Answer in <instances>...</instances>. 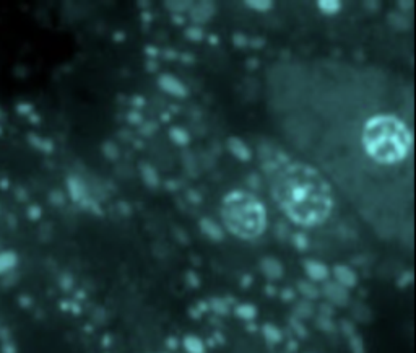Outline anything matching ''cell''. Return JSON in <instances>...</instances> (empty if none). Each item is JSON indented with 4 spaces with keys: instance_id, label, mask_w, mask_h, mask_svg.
I'll list each match as a JSON object with an SVG mask.
<instances>
[{
    "instance_id": "obj_1",
    "label": "cell",
    "mask_w": 416,
    "mask_h": 353,
    "mask_svg": "<svg viewBox=\"0 0 416 353\" xmlns=\"http://www.w3.org/2000/svg\"><path fill=\"white\" fill-rule=\"evenodd\" d=\"M273 197L295 223L311 226L324 222L332 210V191L327 181L307 164H291L273 186Z\"/></svg>"
},
{
    "instance_id": "obj_2",
    "label": "cell",
    "mask_w": 416,
    "mask_h": 353,
    "mask_svg": "<svg viewBox=\"0 0 416 353\" xmlns=\"http://www.w3.org/2000/svg\"><path fill=\"white\" fill-rule=\"evenodd\" d=\"M362 147L374 161L395 164L408 155L411 135L400 119L380 114L366 122L362 130Z\"/></svg>"
},
{
    "instance_id": "obj_3",
    "label": "cell",
    "mask_w": 416,
    "mask_h": 353,
    "mask_svg": "<svg viewBox=\"0 0 416 353\" xmlns=\"http://www.w3.org/2000/svg\"><path fill=\"white\" fill-rule=\"evenodd\" d=\"M221 214L226 228L242 240L260 236L267 226V211L262 202L242 191L231 192L225 197Z\"/></svg>"
},
{
    "instance_id": "obj_4",
    "label": "cell",
    "mask_w": 416,
    "mask_h": 353,
    "mask_svg": "<svg viewBox=\"0 0 416 353\" xmlns=\"http://www.w3.org/2000/svg\"><path fill=\"white\" fill-rule=\"evenodd\" d=\"M321 293H324V296L329 299V303L333 304V306H348L350 303V293H348V290L341 287L340 284H337V281H332V280H325L324 281V287H322V291Z\"/></svg>"
},
{
    "instance_id": "obj_5",
    "label": "cell",
    "mask_w": 416,
    "mask_h": 353,
    "mask_svg": "<svg viewBox=\"0 0 416 353\" xmlns=\"http://www.w3.org/2000/svg\"><path fill=\"white\" fill-rule=\"evenodd\" d=\"M158 86L167 95L178 96V98H184L187 96V86H185L179 78H176L171 74H163L158 78Z\"/></svg>"
},
{
    "instance_id": "obj_6",
    "label": "cell",
    "mask_w": 416,
    "mask_h": 353,
    "mask_svg": "<svg viewBox=\"0 0 416 353\" xmlns=\"http://www.w3.org/2000/svg\"><path fill=\"white\" fill-rule=\"evenodd\" d=\"M333 277H335V281L340 284L341 287L345 288H355L358 285V275L356 272L353 270L351 267L348 266H343V264H337V266L333 267L332 270Z\"/></svg>"
},
{
    "instance_id": "obj_7",
    "label": "cell",
    "mask_w": 416,
    "mask_h": 353,
    "mask_svg": "<svg viewBox=\"0 0 416 353\" xmlns=\"http://www.w3.org/2000/svg\"><path fill=\"white\" fill-rule=\"evenodd\" d=\"M215 4L213 2H199L190 7L189 10V15H190V20L193 21V25H200V23H205L208 21L211 16L215 15Z\"/></svg>"
},
{
    "instance_id": "obj_8",
    "label": "cell",
    "mask_w": 416,
    "mask_h": 353,
    "mask_svg": "<svg viewBox=\"0 0 416 353\" xmlns=\"http://www.w3.org/2000/svg\"><path fill=\"white\" fill-rule=\"evenodd\" d=\"M304 272L307 278L311 281H325L330 275V270L329 267L325 266L324 262L321 261H314V259H307L304 261Z\"/></svg>"
},
{
    "instance_id": "obj_9",
    "label": "cell",
    "mask_w": 416,
    "mask_h": 353,
    "mask_svg": "<svg viewBox=\"0 0 416 353\" xmlns=\"http://www.w3.org/2000/svg\"><path fill=\"white\" fill-rule=\"evenodd\" d=\"M260 270L268 280H278L283 277V264L272 255H267L260 261Z\"/></svg>"
},
{
    "instance_id": "obj_10",
    "label": "cell",
    "mask_w": 416,
    "mask_h": 353,
    "mask_svg": "<svg viewBox=\"0 0 416 353\" xmlns=\"http://www.w3.org/2000/svg\"><path fill=\"white\" fill-rule=\"evenodd\" d=\"M228 150L233 156H236L241 161H249L252 158V152L249 145H246L239 137H229L228 138Z\"/></svg>"
},
{
    "instance_id": "obj_11",
    "label": "cell",
    "mask_w": 416,
    "mask_h": 353,
    "mask_svg": "<svg viewBox=\"0 0 416 353\" xmlns=\"http://www.w3.org/2000/svg\"><path fill=\"white\" fill-rule=\"evenodd\" d=\"M200 231L205 234L207 238H210L211 241H221L225 238V231H223V228H221L215 220H211L208 217L205 218H202L200 220Z\"/></svg>"
},
{
    "instance_id": "obj_12",
    "label": "cell",
    "mask_w": 416,
    "mask_h": 353,
    "mask_svg": "<svg viewBox=\"0 0 416 353\" xmlns=\"http://www.w3.org/2000/svg\"><path fill=\"white\" fill-rule=\"evenodd\" d=\"M67 189L74 202H83L86 199V186L78 176H68Z\"/></svg>"
},
{
    "instance_id": "obj_13",
    "label": "cell",
    "mask_w": 416,
    "mask_h": 353,
    "mask_svg": "<svg viewBox=\"0 0 416 353\" xmlns=\"http://www.w3.org/2000/svg\"><path fill=\"white\" fill-rule=\"evenodd\" d=\"M140 174H141V181H143L148 187H158L159 186L158 171L150 163H140Z\"/></svg>"
},
{
    "instance_id": "obj_14",
    "label": "cell",
    "mask_w": 416,
    "mask_h": 353,
    "mask_svg": "<svg viewBox=\"0 0 416 353\" xmlns=\"http://www.w3.org/2000/svg\"><path fill=\"white\" fill-rule=\"evenodd\" d=\"M298 290H299V293L303 295V298L307 299V301H314V299H317L319 296H321V290H319V287L311 280H299L298 281Z\"/></svg>"
},
{
    "instance_id": "obj_15",
    "label": "cell",
    "mask_w": 416,
    "mask_h": 353,
    "mask_svg": "<svg viewBox=\"0 0 416 353\" xmlns=\"http://www.w3.org/2000/svg\"><path fill=\"white\" fill-rule=\"evenodd\" d=\"M314 316V306L312 301H307V299H301L293 308V317L303 321V319H311Z\"/></svg>"
},
{
    "instance_id": "obj_16",
    "label": "cell",
    "mask_w": 416,
    "mask_h": 353,
    "mask_svg": "<svg viewBox=\"0 0 416 353\" xmlns=\"http://www.w3.org/2000/svg\"><path fill=\"white\" fill-rule=\"evenodd\" d=\"M182 347L187 353H205V343L202 342L200 337L193 334L185 335L182 339Z\"/></svg>"
},
{
    "instance_id": "obj_17",
    "label": "cell",
    "mask_w": 416,
    "mask_h": 353,
    "mask_svg": "<svg viewBox=\"0 0 416 353\" xmlns=\"http://www.w3.org/2000/svg\"><path fill=\"white\" fill-rule=\"evenodd\" d=\"M351 314L353 317L358 321V322H371V319H373V311H371V308L366 306V304H362V303H355L351 308Z\"/></svg>"
},
{
    "instance_id": "obj_18",
    "label": "cell",
    "mask_w": 416,
    "mask_h": 353,
    "mask_svg": "<svg viewBox=\"0 0 416 353\" xmlns=\"http://www.w3.org/2000/svg\"><path fill=\"white\" fill-rule=\"evenodd\" d=\"M234 313H236V316L239 317V319L251 322L252 319H255V316H257V308H255L254 304H251V303H242V304L236 306Z\"/></svg>"
},
{
    "instance_id": "obj_19",
    "label": "cell",
    "mask_w": 416,
    "mask_h": 353,
    "mask_svg": "<svg viewBox=\"0 0 416 353\" xmlns=\"http://www.w3.org/2000/svg\"><path fill=\"white\" fill-rule=\"evenodd\" d=\"M262 334H263L265 340L270 342V343H280L281 339H283L281 331L277 327V325H273V324H270V322H267V324H263V325H262Z\"/></svg>"
},
{
    "instance_id": "obj_20",
    "label": "cell",
    "mask_w": 416,
    "mask_h": 353,
    "mask_svg": "<svg viewBox=\"0 0 416 353\" xmlns=\"http://www.w3.org/2000/svg\"><path fill=\"white\" fill-rule=\"evenodd\" d=\"M169 138L176 145H181V147H185L190 142V137L187 134V130L182 129V127H178V126H174V127L169 129Z\"/></svg>"
},
{
    "instance_id": "obj_21",
    "label": "cell",
    "mask_w": 416,
    "mask_h": 353,
    "mask_svg": "<svg viewBox=\"0 0 416 353\" xmlns=\"http://www.w3.org/2000/svg\"><path fill=\"white\" fill-rule=\"evenodd\" d=\"M317 7L324 15H337L341 10V2L340 0H319Z\"/></svg>"
},
{
    "instance_id": "obj_22",
    "label": "cell",
    "mask_w": 416,
    "mask_h": 353,
    "mask_svg": "<svg viewBox=\"0 0 416 353\" xmlns=\"http://www.w3.org/2000/svg\"><path fill=\"white\" fill-rule=\"evenodd\" d=\"M164 7L167 10H171L174 15H182L184 12H189L192 2H187V0H169V2H164Z\"/></svg>"
},
{
    "instance_id": "obj_23",
    "label": "cell",
    "mask_w": 416,
    "mask_h": 353,
    "mask_svg": "<svg viewBox=\"0 0 416 353\" xmlns=\"http://www.w3.org/2000/svg\"><path fill=\"white\" fill-rule=\"evenodd\" d=\"M387 20H388V25L394 26L397 31H405V30H408V26H410L408 20H406L402 13H397V12L395 13H388Z\"/></svg>"
},
{
    "instance_id": "obj_24",
    "label": "cell",
    "mask_w": 416,
    "mask_h": 353,
    "mask_svg": "<svg viewBox=\"0 0 416 353\" xmlns=\"http://www.w3.org/2000/svg\"><path fill=\"white\" fill-rule=\"evenodd\" d=\"M246 5L249 7V8H252V10H255V12L265 13V12L272 10L273 2H270V0H247Z\"/></svg>"
},
{
    "instance_id": "obj_25",
    "label": "cell",
    "mask_w": 416,
    "mask_h": 353,
    "mask_svg": "<svg viewBox=\"0 0 416 353\" xmlns=\"http://www.w3.org/2000/svg\"><path fill=\"white\" fill-rule=\"evenodd\" d=\"M210 308H211V310H213L216 314H219V316H226V314L229 313V306H228V303L225 301V299H221V298H211Z\"/></svg>"
},
{
    "instance_id": "obj_26",
    "label": "cell",
    "mask_w": 416,
    "mask_h": 353,
    "mask_svg": "<svg viewBox=\"0 0 416 353\" xmlns=\"http://www.w3.org/2000/svg\"><path fill=\"white\" fill-rule=\"evenodd\" d=\"M16 264V255L13 252H2L0 254V272L8 270Z\"/></svg>"
},
{
    "instance_id": "obj_27",
    "label": "cell",
    "mask_w": 416,
    "mask_h": 353,
    "mask_svg": "<svg viewBox=\"0 0 416 353\" xmlns=\"http://www.w3.org/2000/svg\"><path fill=\"white\" fill-rule=\"evenodd\" d=\"M348 340H350V351L351 353H366L364 342H362V339L359 337L358 334L351 335Z\"/></svg>"
},
{
    "instance_id": "obj_28",
    "label": "cell",
    "mask_w": 416,
    "mask_h": 353,
    "mask_svg": "<svg viewBox=\"0 0 416 353\" xmlns=\"http://www.w3.org/2000/svg\"><path fill=\"white\" fill-rule=\"evenodd\" d=\"M315 324H317V327L321 329V331H324V332H335V324H333V321H332V317H324V316H319L317 317V321H315Z\"/></svg>"
},
{
    "instance_id": "obj_29",
    "label": "cell",
    "mask_w": 416,
    "mask_h": 353,
    "mask_svg": "<svg viewBox=\"0 0 416 353\" xmlns=\"http://www.w3.org/2000/svg\"><path fill=\"white\" fill-rule=\"evenodd\" d=\"M185 38H187L189 41H193V42H199L203 39V30L200 28V26H189L187 30H185Z\"/></svg>"
},
{
    "instance_id": "obj_30",
    "label": "cell",
    "mask_w": 416,
    "mask_h": 353,
    "mask_svg": "<svg viewBox=\"0 0 416 353\" xmlns=\"http://www.w3.org/2000/svg\"><path fill=\"white\" fill-rule=\"evenodd\" d=\"M103 153H104V156H108L109 160H117L119 148L114 142H106V144H103Z\"/></svg>"
},
{
    "instance_id": "obj_31",
    "label": "cell",
    "mask_w": 416,
    "mask_h": 353,
    "mask_svg": "<svg viewBox=\"0 0 416 353\" xmlns=\"http://www.w3.org/2000/svg\"><path fill=\"white\" fill-rule=\"evenodd\" d=\"M293 243H295V248L299 249V251H306L309 249V240L304 233H295L293 234Z\"/></svg>"
},
{
    "instance_id": "obj_32",
    "label": "cell",
    "mask_w": 416,
    "mask_h": 353,
    "mask_svg": "<svg viewBox=\"0 0 416 353\" xmlns=\"http://www.w3.org/2000/svg\"><path fill=\"white\" fill-rule=\"evenodd\" d=\"M291 327H293V331L299 335V337H306L307 335V331H306V327H304V324H303V321H299V319H296V317H291Z\"/></svg>"
},
{
    "instance_id": "obj_33",
    "label": "cell",
    "mask_w": 416,
    "mask_h": 353,
    "mask_svg": "<svg viewBox=\"0 0 416 353\" xmlns=\"http://www.w3.org/2000/svg\"><path fill=\"white\" fill-rule=\"evenodd\" d=\"M233 42H234L236 48L242 49V48L247 46V44H249V39H247V36L244 33H234L233 34Z\"/></svg>"
},
{
    "instance_id": "obj_34",
    "label": "cell",
    "mask_w": 416,
    "mask_h": 353,
    "mask_svg": "<svg viewBox=\"0 0 416 353\" xmlns=\"http://www.w3.org/2000/svg\"><path fill=\"white\" fill-rule=\"evenodd\" d=\"M49 200L52 202L54 205H64V194H62L60 191H52L49 194Z\"/></svg>"
},
{
    "instance_id": "obj_35",
    "label": "cell",
    "mask_w": 416,
    "mask_h": 353,
    "mask_svg": "<svg viewBox=\"0 0 416 353\" xmlns=\"http://www.w3.org/2000/svg\"><path fill=\"white\" fill-rule=\"evenodd\" d=\"M341 332L347 335V337L350 339L351 335H355L356 331H355V325H353L350 321H341Z\"/></svg>"
},
{
    "instance_id": "obj_36",
    "label": "cell",
    "mask_w": 416,
    "mask_h": 353,
    "mask_svg": "<svg viewBox=\"0 0 416 353\" xmlns=\"http://www.w3.org/2000/svg\"><path fill=\"white\" fill-rule=\"evenodd\" d=\"M174 234H176V238H178V240L182 244H187L189 243V236H187V233H185V229H182L179 226H174Z\"/></svg>"
},
{
    "instance_id": "obj_37",
    "label": "cell",
    "mask_w": 416,
    "mask_h": 353,
    "mask_svg": "<svg viewBox=\"0 0 416 353\" xmlns=\"http://www.w3.org/2000/svg\"><path fill=\"white\" fill-rule=\"evenodd\" d=\"M127 121L130 122V124H134V126H140L141 122H143V119H141L140 116V112L138 111H132L127 114Z\"/></svg>"
},
{
    "instance_id": "obj_38",
    "label": "cell",
    "mask_w": 416,
    "mask_h": 353,
    "mask_svg": "<svg viewBox=\"0 0 416 353\" xmlns=\"http://www.w3.org/2000/svg\"><path fill=\"white\" fill-rule=\"evenodd\" d=\"M319 311H321V316H324V317H332L333 316V308H332V304L330 303H322L321 306H319Z\"/></svg>"
},
{
    "instance_id": "obj_39",
    "label": "cell",
    "mask_w": 416,
    "mask_h": 353,
    "mask_svg": "<svg viewBox=\"0 0 416 353\" xmlns=\"http://www.w3.org/2000/svg\"><path fill=\"white\" fill-rule=\"evenodd\" d=\"M156 129H158L156 124H153V122H146V124H143V127H140V132L143 135H152Z\"/></svg>"
},
{
    "instance_id": "obj_40",
    "label": "cell",
    "mask_w": 416,
    "mask_h": 353,
    "mask_svg": "<svg viewBox=\"0 0 416 353\" xmlns=\"http://www.w3.org/2000/svg\"><path fill=\"white\" fill-rule=\"evenodd\" d=\"M187 197H189V200L192 202V204H195V205L202 202V196H200V194H199L197 191H193V189H189V191H187Z\"/></svg>"
},
{
    "instance_id": "obj_41",
    "label": "cell",
    "mask_w": 416,
    "mask_h": 353,
    "mask_svg": "<svg viewBox=\"0 0 416 353\" xmlns=\"http://www.w3.org/2000/svg\"><path fill=\"white\" fill-rule=\"evenodd\" d=\"M259 155L263 158V160H267V158L273 156V152H270V148L267 145H262V147H259Z\"/></svg>"
},
{
    "instance_id": "obj_42",
    "label": "cell",
    "mask_w": 416,
    "mask_h": 353,
    "mask_svg": "<svg viewBox=\"0 0 416 353\" xmlns=\"http://www.w3.org/2000/svg\"><path fill=\"white\" fill-rule=\"evenodd\" d=\"M281 299H283V301H291V299H295V291L289 290V288L283 290L281 291Z\"/></svg>"
},
{
    "instance_id": "obj_43",
    "label": "cell",
    "mask_w": 416,
    "mask_h": 353,
    "mask_svg": "<svg viewBox=\"0 0 416 353\" xmlns=\"http://www.w3.org/2000/svg\"><path fill=\"white\" fill-rule=\"evenodd\" d=\"M39 215H41V208H39L38 205H31V207H30V217H31L33 220H38Z\"/></svg>"
},
{
    "instance_id": "obj_44",
    "label": "cell",
    "mask_w": 416,
    "mask_h": 353,
    "mask_svg": "<svg viewBox=\"0 0 416 353\" xmlns=\"http://www.w3.org/2000/svg\"><path fill=\"white\" fill-rule=\"evenodd\" d=\"M247 181H249V184H251V187H259L260 186V181H259V178L255 174H251L249 178H247Z\"/></svg>"
},
{
    "instance_id": "obj_45",
    "label": "cell",
    "mask_w": 416,
    "mask_h": 353,
    "mask_svg": "<svg viewBox=\"0 0 416 353\" xmlns=\"http://www.w3.org/2000/svg\"><path fill=\"white\" fill-rule=\"evenodd\" d=\"M189 284H190V287H199V278H197V275H193L192 272H189Z\"/></svg>"
},
{
    "instance_id": "obj_46",
    "label": "cell",
    "mask_w": 416,
    "mask_h": 353,
    "mask_svg": "<svg viewBox=\"0 0 416 353\" xmlns=\"http://www.w3.org/2000/svg\"><path fill=\"white\" fill-rule=\"evenodd\" d=\"M145 52H146L148 56H152V57H156V56H158V49L153 48V46H146V48H145Z\"/></svg>"
},
{
    "instance_id": "obj_47",
    "label": "cell",
    "mask_w": 416,
    "mask_h": 353,
    "mask_svg": "<svg viewBox=\"0 0 416 353\" xmlns=\"http://www.w3.org/2000/svg\"><path fill=\"white\" fill-rule=\"evenodd\" d=\"M398 7H402L400 10H410V8L413 7V2L411 0H408V2H398Z\"/></svg>"
},
{
    "instance_id": "obj_48",
    "label": "cell",
    "mask_w": 416,
    "mask_h": 353,
    "mask_svg": "<svg viewBox=\"0 0 416 353\" xmlns=\"http://www.w3.org/2000/svg\"><path fill=\"white\" fill-rule=\"evenodd\" d=\"M132 104L137 106V108H138V106H143L145 104V98H141V96H135V98L132 100Z\"/></svg>"
},
{
    "instance_id": "obj_49",
    "label": "cell",
    "mask_w": 416,
    "mask_h": 353,
    "mask_svg": "<svg viewBox=\"0 0 416 353\" xmlns=\"http://www.w3.org/2000/svg\"><path fill=\"white\" fill-rule=\"evenodd\" d=\"M173 20H174L176 25H184V23H185L184 15H173Z\"/></svg>"
},
{
    "instance_id": "obj_50",
    "label": "cell",
    "mask_w": 416,
    "mask_h": 353,
    "mask_svg": "<svg viewBox=\"0 0 416 353\" xmlns=\"http://www.w3.org/2000/svg\"><path fill=\"white\" fill-rule=\"evenodd\" d=\"M262 46H263V39L255 38V39L252 41V48H254V49H260Z\"/></svg>"
},
{
    "instance_id": "obj_51",
    "label": "cell",
    "mask_w": 416,
    "mask_h": 353,
    "mask_svg": "<svg viewBox=\"0 0 416 353\" xmlns=\"http://www.w3.org/2000/svg\"><path fill=\"white\" fill-rule=\"evenodd\" d=\"M164 56H166L167 59H176V57H178V54H176L174 51H169V49L164 51Z\"/></svg>"
},
{
    "instance_id": "obj_52",
    "label": "cell",
    "mask_w": 416,
    "mask_h": 353,
    "mask_svg": "<svg viewBox=\"0 0 416 353\" xmlns=\"http://www.w3.org/2000/svg\"><path fill=\"white\" fill-rule=\"evenodd\" d=\"M257 65H259L257 59H249V62H247V67H251V68H255Z\"/></svg>"
},
{
    "instance_id": "obj_53",
    "label": "cell",
    "mask_w": 416,
    "mask_h": 353,
    "mask_svg": "<svg viewBox=\"0 0 416 353\" xmlns=\"http://www.w3.org/2000/svg\"><path fill=\"white\" fill-rule=\"evenodd\" d=\"M114 39H116V41H122L124 39V33H120V31L119 33H114Z\"/></svg>"
},
{
    "instance_id": "obj_54",
    "label": "cell",
    "mask_w": 416,
    "mask_h": 353,
    "mask_svg": "<svg viewBox=\"0 0 416 353\" xmlns=\"http://www.w3.org/2000/svg\"><path fill=\"white\" fill-rule=\"evenodd\" d=\"M182 59H185L184 62H187V64H190L192 60H193V57H192V56H182Z\"/></svg>"
},
{
    "instance_id": "obj_55",
    "label": "cell",
    "mask_w": 416,
    "mask_h": 353,
    "mask_svg": "<svg viewBox=\"0 0 416 353\" xmlns=\"http://www.w3.org/2000/svg\"><path fill=\"white\" fill-rule=\"evenodd\" d=\"M138 5H140V7H148L150 4H148V2H138Z\"/></svg>"
}]
</instances>
